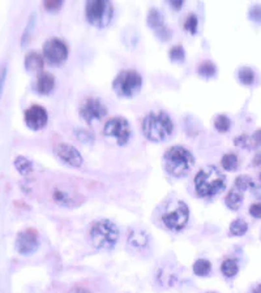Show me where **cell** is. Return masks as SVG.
<instances>
[{"label":"cell","instance_id":"obj_15","mask_svg":"<svg viewBox=\"0 0 261 293\" xmlns=\"http://www.w3.org/2000/svg\"><path fill=\"white\" fill-rule=\"evenodd\" d=\"M55 86V77L49 72H42L37 79V91L39 94H49Z\"/></svg>","mask_w":261,"mask_h":293},{"label":"cell","instance_id":"obj_18","mask_svg":"<svg viewBox=\"0 0 261 293\" xmlns=\"http://www.w3.org/2000/svg\"><path fill=\"white\" fill-rule=\"evenodd\" d=\"M15 165L16 168H17V171H19L23 176H27V175H29V173L33 171V164H31L30 160L28 158H25V157H21V155L15 159Z\"/></svg>","mask_w":261,"mask_h":293},{"label":"cell","instance_id":"obj_36","mask_svg":"<svg viewBox=\"0 0 261 293\" xmlns=\"http://www.w3.org/2000/svg\"><path fill=\"white\" fill-rule=\"evenodd\" d=\"M252 141L256 146H261V129L255 132L254 135H252Z\"/></svg>","mask_w":261,"mask_h":293},{"label":"cell","instance_id":"obj_5","mask_svg":"<svg viewBox=\"0 0 261 293\" xmlns=\"http://www.w3.org/2000/svg\"><path fill=\"white\" fill-rule=\"evenodd\" d=\"M189 219V209L187 203L180 199L171 201L162 215L163 224L171 231H182Z\"/></svg>","mask_w":261,"mask_h":293},{"label":"cell","instance_id":"obj_7","mask_svg":"<svg viewBox=\"0 0 261 293\" xmlns=\"http://www.w3.org/2000/svg\"><path fill=\"white\" fill-rule=\"evenodd\" d=\"M143 86V77L137 71L124 69L115 77L113 87L119 97H133Z\"/></svg>","mask_w":261,"mask_h":293},{"label":"cell","instance_id":"obj_30","mask_svg":"<svg viewBox=\"0 0 261 293\" xmlns=\"http://www.w3.org/2000/svg\"><path fill=\"white\" fill-rule=\"evenodd\" d=\"M197 16L193 15V13H191V15L187 16L186 21H184V29L186 30H188L191 34H196L197 31Z\"/></svg>","mask_w":261,"mask_h":293},{"label":"cell","instance_id":"obj_24","mask_svg":"<svg viewBox=\"0 0 261 293\" xmlns=\"http://www.w3.org/2000/svg\"><path fill=\"white\" fill-rule=\"evenodd\" d=\"M221 164L224 167L226 171H234L238 167V157L232 153H229V154H225L222 157V160H221Z\"/></svg>","mask_w":261,"mask_h":293},{"label":"cell","instance_id":"obj_31","mask_svg":"<svg viewBox=\"0 0 261 293\" xmlns=\"http://www.w3.org/2000/svg\"><path fill=\"white\" fill-rule=\"evenodd\" d=\"M234 143L236 145V146L242 147V149H246V147L247 149H251L254 141H252V138H250L247 134H242L234 139Z\"/></svg>","mask_w":261,"mask_h":293},{"label":"cell","instance_id":"obj_29","mask_svg":"<svg viewBox=\"0 0 261 293\" xmlns=\"http://www.w3.org/2000/svg\"><path fill=\"white\" fill-rule=\"evenodd\" d=\"M170 59L173 61H183L184 57H186V53H184V49H183L180 45H176L174 47L170 49Z\"/></svg>","mask_w":261,"mask_h":293},{"label":"cell","instance_id":"obj_38","mask_svg":"<svg viewBox=\"0 0 261 293\" xmlns=\"http://www.w3.org/2000/svg\"><path fill=\"white\" fill-rule=\"evenodd\" d=\"M71 293H91L90 291L85 290V288H81V287H76V288H73L72 291H71Z\"/></svg>","mask_w":261,"mask_h":293},{"label":"cell","instance_id":"obj_23","mask_svg":"<svg viewBox=\"0 0 261 293\" xmlns=\"http://www.w3.org/2000/svg\"><path fill=\"white\" fill-rule=\"evenodd\" d=\"M238 76L240 82L244 83V85H252L255 82V72L250 67L240 68Z\"/></svg>","mask_w":261,"mask_h":293},{"label":"cell","instance_id":"obj_9","mask_svg":"<svg viewBox=\"0 0 261 293\" xmlns=\"http://www.w3.org/2000/svg\"><path fill=\"white\" fill-rule=\"evenodd\" d=\"M43 56L51 64H61L68 57V47L59 38H51L43 45Z\"/></svg>","mask_w":261,"mask_h":293},{"label":"cell","instance_id":"obj_19","mask_svg":"<svg viewBox=\"0 0 261 293\" xmlns=\"http://www.w3.org/2000/svg\"><path fill=\"white\" fill-rule=\"evenodd\" d=\"M221 271H222V274H224L225 276H227V278H232V276H235V275L238 274V262L235 260L224 261L222 265H221Z\"/></svg>","mask_w":261,"mask_h":293},{"label":"cell","instance_id":"obj_21","mask_svg":"<svg viewBox=\"0 0 261 293\" xmlns=\"http://www.w3.org/2000/svg\"><path fill=\"white\" fill-rule=\"evenodd\" d=\"M210 262L206 260H197L196 262L193 263V272L197 276H206L210 272Z\"/></svg>","mask_w":261,"mask_h":293},{"label":"cell","instance_id":"obj_28","mask_svg":"<svg viewBox=\"0 0 261 293\" xmlns=\"http://www.w3.org/2000/svg\"><path fill=\"white\" fill-rule=\"evenodd\" d=\"M254 181L251 179L250 176H246V175H242V176L236 177V180H235V188L239 189L240 192H244L247 189L250 188V186H254Z\"/></svg>","mask_w":261,"mask_h":293},{"label":"cell","instance_id":"obj_13","mask_svg":"<svg viewBox=\"0 0 261 293\" xmlns=\"http://www.w3.org/2000/svg\"><path fill=\"white\" fill-rule=\"evenodd\" d=\"M55 154L59 158L65 162L67 164L72 167H81L83 165V157L79 153V150L68 143H59L55 146Z\"/></svg>","mask_w":261,"mask_h":293},{"label":"cell","instance_id":"obj_41","mask_svg":"<svg viewBox=\"0 0 261 293\" xmlns=\"http://www.w3.org/2000/svg\"><path fill=\"white\" fill-rule=\"evenodd\" d=\"M259 177H260V180H261V172H260V176H259Z\"/></svg>","mask_w":261,"mask_h":293},{"label":"cell","instance_id":"obj_12","mask_svg":"<svg viewBox=\"0 0 261 293\" xmlns=\"http://www.w3.org/2000/svg\"><path fill=\"white\" fill-rule=\"evenodd\" d=\"M49 115L42 106L33 105L25 111V123L33 131H39L47 124Z\"/></svg>","mask_w":261,"mask_h":293},{"label":"cell","instance_id":"obj_27","mask_svg":"<svg viewBox=\"0 0 261 293\" xmlns=\"http://www.w3.org/2000/svg\"><path fill=\"white\" fill-rule=\"evenodd\" d=\"M214 127H216V129L218 132L225 133V132L229 131L231 127L230 119H229L226 115H218V116L216 117V120H214Z\"/></svg>","mask_w":261,"mask_h":293},{"label":"cell","instance_id":"obj_10","mask_svg":"<svg viewBox=\"0 0 261 293\" xmlns=\"http://www.w3.org/2000/svg\"><path fill=\"white\" fill-rule=\"evenodd\" d=\"M80 115L87 124L90 125L93 120H101L107 115L106 106L98 98H87L80 107Z\"/></svg>","mask_w":261,"mask_h":293},{"label":"cell","instance_id":"obj_33","mask_svg":"<svg viewBox=\"0 0 261 293\" xmlns=\"http://www.w3.org/2000/svg\"><path fill=\"white\" fill-rule=\"evenodd\" d=\"M76 133H77V138L80 139V141H83V142H93V135L89 134L87 131H76Z\"/></svg>","mask_w":261,"mask_h":293},{"label":"cell","instance_id":"obj_39","mask_svg":"<svg viewBox=\"0 0 261 293\" xmlns=\"http://www.w3.org/2000/svg\"><path fill=\"white\" fill-rule=\"evenodd\" d=\"M254 164L255 165H261V153H259V154L255 155Z\"/></svg>","mask_w":261,"mask_h":293},{"label":"cell","instance_id":"obj_32","mask_svg":"<svg viewBox=\"0 0 261 293\" xmlns=\"http://www.w3.org/2000/svg\"><path fill=\"white\" fill-rule=\"evenodd\" d=\"M61 5H63V1H60V0H47V1L43 3V7H45L47 11L51 12L59 11L61 8Z\"/></svg>","mask_w":261,"mask_h":293},{"label":"cell","instance_id":"obj_26","mask_svg":"<svg viewBox=\"0 0 261 293\" xmlns=\"http://www.w3.org/2000/svg\"><path fill=\"white\" fill-rule=\"evenodd\" d=\"M128 241L129 244L133 245V246H144L146 244V236H145L144 232L133 231L132 233H129Z\"/></svg>","mask_w":261,"mask_h":293},{"label":"cell","instance_id":"obj_8","mask_svg":"<svg viewBox=\"0 0 261 293\" xmlns=\"http://www.w3.org/2000/svg\"><path fill=\"white\" fill-rule=\"evenodd\" d=\"M103 134L107 138L115 139V142L119 146H123L129 141L131 137V129H129V123L127 119L121 116L111 117L107 121L103 128Z\"/></svg>","mask_w":261,"mask_h":293},{"label":"cell","instance_id":"obj_2","mask_svg":"<svg viewBox=\"0 0 261 293\" xmlns=\"http://www.w3.org/2000/svg\"><path fill=\"white\" fill-rule=\"evenodd\" d=\"M143 132L151 142H162L173 134L174 123L165 111L149 112L143 120Z\"/></svg>","mask_w":261,"mask_h":293},{"label":"cell","instance_id":"obj_22","mask_svg":"<svg viewBox=\"0 0 261 293\" xmlns=\"http://www.w3.org/2000/svg\"><path fill=\"white\" fill-rule=\"evenodd\" d=\"M248 231V224L243 219H235L230 224V233L234 236H243Z\"/></svg>","mask_w":261,"mask_h":293},{"label":"cell","instance_id":"obj_20","mask_svg":"<svg viewBox=\"0 0 261 293\" xmlns=\"http://www.w3.org/2000/svg\"><path fill=\"white\" fill-rule=\"evenodd\" d=\"M199 75H201L203 77H213V76H216L217 73V67L214 65V63H212L210 60H205L203 63H200L199 65Z\"/></svg>","mask_w":261,"mask_h":293},{"label":"cell","instance_id":"obj_4","mask_svg":"<svg viewBox=\"0 0 261 293\" xmlns=\"http://www.w3.org/2000/svg\"><path fill=\"white\" fill-rule=\"evenodd\" d=\"M119 236L117 227L107 219L95 220L89 229V237L91 244L97 249H113Z\"/></svg>","mask_w":261,"mask_h":293},{"label":"cell","instance_id":"obj_3","mask_svg":"<svg viewBox=\"0 0 261 293\" xmlns=\"http://www.w3.org/2000/svg\"><path fill=\"white\" fill-rule=\"evenodd\" d=\"M195 164V158L191 151L183 146H173L163 155V165L169 175L183 177L188 175Z\"/></svg>","mask_w":261,"mask_h":293},{"label":"cell","instance_id":"obj_11","mask_svg":"<svg viewBox=\"0 0 261 293\" xmlns=\"http://www.w3.org/2000/svg\"><path fill=\"white\" fill-rule=\"evenodd\" d=\"M38 232L35 229L29 228L17 235L16 237V249L20 254H33L38 248Z\"/></svg>","mask_w":261,"mask_h":293},{"label":"cell","instance_id":"obj_16","mask_svg":"<svg viewBox=\"0 0 261 293\" xmlns=\"http://www.w3.org/2000/svg\"><path fill=\"white\" fill-rule=\"evenodd\" d=\"M25 68L30 72H39L42 71V68L45 67V60L41 53H35V51H30L25 56Z\"/></svg>","mask_w":261,"mask_h":293},{"label":"cell","instance_id":"obj_40","mask_svg":"<svg viewBox=\"0 0 261 293\" xmlns=\"http://www.w3.org/2000/svg\"><path fill=\"white\" fill-rule=\"evenodd\" d=\"M254 293H261V284H259V286L255 288Z\"/></svg>","mask_w":261,"mask_h":293},{"label":"cell","instance_id":"obj_35","mask_svg":"<svg viewBox=\"0 0 261 293\" xmlns=\"http://www.w3.org/2000/svg\"><path fill=\"white\" fill-rule=\"evenodd\" d=\"M250 214L256 219H261V203L256 202L250 207Z\"/></svg>","mask_w":261,"mask_h":293},{"label":"cell","instance_id":"obj_1","mask_svg":"<svg viewBox=\"0 0 261 293\" xmlns=\"http://www.w3.org/2000/svg\"><path fill=\"white\" fill-rule=\"evenodd\" d=\"M195 188L203 198H210L226 188V177L214 165L201 168L195 176Z\"/></svg>","mask_w":261,"mask_h":293},{"label":"cell","instance_id":"obj_25","mask_svg":"<svg viewBox=\"0 0 261 293\" xmlns=\"http://www.w3.org/2000/svg\"><path fill=\"white\" fill-rule=\"evenodd\" d=\"M53 197L58 203H61V205H65V206H69V205H72L73 202L72 195L69 194V193L64 192V190H61V189H55Z\"/></svg>","mask_w":261,"mask_h":293},{"label":"cell","instance_id":"obj_14","mask_svg":"<svg viewBox=\"0 0 261 293\" xmlns=\"http://www.w3.org/2000/svg\"><path fill=\"white\" fill-rule=\"evenodd\" d=\"M148 25L151 29H154L155 34L159 38H162L165 41H167L171 37L170 29L165 25V17L157 8H151L150 12H149Z\"/></svg>","mask_w":261,"mask_h":293},{"label":"cell","instance_id":"obj_17","mask_svg":"<svg viewBox=\"0 0 261 293\" xmlns=\"http://www.w3.org/2000/svg\"><path fill=\"white\" fill-rule=\"evenodd\" d=\"M225 202H226V206L231 210H238L243 202V193L236 188L231 189L230 192L227 193Z\"/></svg>","mask_w":261,"mask_h":293},{"label":"cell","instance_id":"obj_34","mask_svg":"<svg viewBox=\"0 0 261 293\" xmlns=\"http://www.w3.org/2000/svg\"><path fill=\"white\" fill-rule=\"evenodd\" d=\"M250 16L254 21H261V5H254L251 8Z\"/></svg>","mask_w":261,"mask_h":293},{"label":"cell","instance_id":"obj_6","mask_svg":"<svg viewBox=\"0 0 261 293\" xmlns=\"http://www.w3.org/2000/svg\"><path fill=\"white\" fill-rule=\"evenodd\" d=\"M87 23L97 27H107L113 20V4L106 0H91L85 5Z\"/></svg>","mask_w":261,"mask_h":293},{"label":"cell","instance_id":"obj_37","mask_svg":"<svg viewBox=\"0 0 261 293\" xmlns=\"http://www.w3.org/2000/svg\"><path fill=\"white\" fill-rule=\"evenodd\" d=\"M170 5L171 7H174L175 9H180L183 5V1L182 0H173V1H170Z\"/></svg>","mask_w":261,"mask_h":293}]
</instances>
